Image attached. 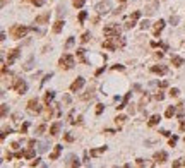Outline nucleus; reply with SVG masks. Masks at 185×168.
Wrapping results in <instances>:
<instances>
[{
    "label": "nucleus",
    "mask_w": 185,
    "mask_h": 168,
    "mask_svg": "<svg viewBox=\"0 0 185 168\" xmlns=\"http://www.w3.org/2000/svg\"><path fill=\"white\" fill-rule=\"evenodd\" d=\"M125 45V40H122L120 36H110L106 41H103V48L106 50H116L118 47H123Z\"/></svg>",
    "instance_id": "nucleus-1"
},
{
    "label": "nucleus",
    "mask_w": 185,
    "mask_h": 168,
    "mask_svg": "<svg viewBox=\"0 0 185 168\" xmlns=\"http://www.w3.org/2000/svg\"><path fill=\"white\" fill-rule=\"evenodd\" d=\"M31 27L27 26H22V24H17V26H14L11 29V36L14 38V40H21V38H24L27 34V31H29Z\"/></svg>",
    "instance_id": "nucleus-2"
},
{
    "label": "nucleus",
    "mask_w": 185,
    "mask_h": 168,
    "mask_svg": "<svg viewBox=\"0 0 185 168\" xmlns=\"http://www.w3.org/2000/svg\"><path fill=\"white\" fill-rule=\"evenodd\" d=\"M58 65H60V69H64V70H70V69L74 67V57L69 55V53H64L60 57V60H58Z\"/></svg>",
    "instance_id": "nucleus-3"
},
{
    "label": "nucleus",
    "mask_w": 185,
    "mask_h": 168,
    "mask_svg": "<svg viewBox=\"0 0 185 168\" xmlns=\"http://www.w3.org/2000/svg\"><path fill=\"white\" fill-rule=\"evenodd\" d=\"M12 89L16 91V93H19V95H24L27 91V84L24 79H16V82L12 84Z\"/></svg>",
    "instance_id": "nucleus-4"
},
{
    "label": "nucleus",
    "mask_w": 185,
    "mask_h": 168,
    "mask_svg": "<svg viewBox=\"0 0 185 168\" xmlns=\"http://www.w3.org/2000/svg\"><path fill=\"white\" fill-rule=\"evenodd\" d=\"M110 11H111V2H110V0L100 2V4L96 5V12H98L100 16H105V14H108Z\"/></svg>",
    "instance_id": "nucleus-5"
},
{
    "label": "nucleus",
    "mask_w": 185,
    "mask_h": 168,
    "mask_svg": "<svg viewBox=\"0 0 185 168\" xmlns=\"http://www.w3.org/2000/svg\"><path fill=\"white\" fill-rule=\"evenodd\" d=\"M120 31H122V29H120L118 24H108L103 33H105V36L110 38V36H120Z\"/></svg>",
    "instance_id": "nucleus-6"
},
{
    "label": "nucleus",
    "mask_w": 185,
    "mask_h": 168,
    "mask_svg": "<svg viewBox=\"0 0 185 168\" xmlns=\"http://www.w3.org/2000/svg\"><path fill=\"white\" fill-rule=\"evenodd\" d=\"M27 111H29V113H33V115H34V113H40V111H41L40 101H38L36 98H33V100L27 101Z\"/></svg>",
    "instance_id": "nucleus-7"
},
{
    "label": "nucleus",
    "mask_w": 185,
    "mask_h": 168,
    "mask_svg": "<svg viewBox=\"0 0 185 168\" xmlns=\"http://www.w3.org/2000/svg\"><path fill=\"white\" fill-rule=\"evenodd\" d=\"M19 55H21V50H19V48L9 50V55H7V65H12V63L19 58Z\"/></svg>",
    "instance_id": "nucleus-8"
},
{
    "label": "nucleus",
    "mask_w": 185,
    "mask_h": 168,
    "mask_svg": "<svg viewBox=\"0 0 185 168\" xmlns=\"http://www.w3.org/2000/svg\"><path fill=\"white\" fill-rule=\"evenodd\" d=\"M168 160V154L164 151H158V153H154V163L156 165H163L164 161Z\"/></svg>",
    "instance_id": "nucleus-9"
},
{
    "label": "nucleus",
    "mask_w": 185,
    "mask_h": 168,
    "mask_svg": "<svg viewBox=\"0 0 185 168\" xmlns=\"http://www.w3.org/2000/svg\"><path fill=\"white\" fill-rule=\"evenodd\" d=\"M84 82H86V81H84V77H77V79L74 81V82L70 84V91H72V93H75V91H79L81 88L84 86Z\"/></svg>",
    "instance_id": "nucleus-10"
},
{
    "label": "nucleus",
    "mask_w": 185,
    "mask_h": 168,
    "mask_svg": "<svg viewBox=\"0 0 185 168\" xmlns=\"http://www.w3.org/2000/svg\"><path fill=\"white\" fill-rule=\"evenodd\" d=\"M48 21H50V12H43V14L36 16V19H34V24H46Z\"/></svg>",
    "instance_id": "nucleus-11"
},
{
    "label": "nucleus",
    "mask_w": 185,
    "mask_h": 168,
    "mask_svg": "<svg viewBox=\"0 0 185 168\" xmlns=\"http://www.w3.org/2000/svg\"><path fill=\"white\" fill-rule=\"evenodd\" d=\"M151 72L164 76V74H168V67H166V65H153V67H151Z\"/></svg>",
    "instance_id": "nucleus-12"
},
{
    "label": "nucleus",
    "mask_w": 185,
    "mask_h": 168,
    "mask_svg": "<svg viewBox=\"0 0 185 168\" xmlns=\"http://www.w3.org/2000/svg\"><path fill=\"white\" fill-rule=\"evenodd\" d=\"M75 55H77V60H79V62L86 63V65L89 63V62H88V58H86V50H84V48H77Z\"/></svg>",
    "instance_id": "nucleus-13"
},
{
    "label": "nucleus",
    "mask_w": 185,
    "mask_h": 168,
    "mask_svg": "<svg viewBox=\"0 0 185 168\" xmlns=\"http://www.w3.org/2000/svg\"><path fill=\"white\" fill-rule=\"evenodd\" d=\"M164 24H166V22H164L163 19H159V21H156V22H154V36H159V33L163 31Z\"/></svg>",
    "instance_id": "nucleus-14"
},
{
    "label": "nucleus",
    "mask_w": 185,
    "mask_h": 168,
    "mask_svg": "<svg viewBox=\"0 0 185 168\" xmlns=\"http://www.w3.org/2000/svg\"><path fill=\"white\" fill-rule=\"evenodd\" d=\"M158 7H159L158 2H153L151 5H148V7H146V16H153L154 12L158 11Z\"/></svg>",
    "instance_id": "nucleus-15"
},
{
    "label": "nucleus",
    "mask_w": 185,
    "mask_h": 168,
    "mask_svg": "<svg viewBox=\"0 0 185 168\" xmlns=\"http://www.w3.org/2000/svg\"><path fill=\"white\" fill-rule=\"evenodd\" d=\"M60 129H62V124H60V122L52 124V127H50V136H57L58 132H60Z\"/></svg>",
    "instance_id": "nucleus-16"
},
{
    "label": "nucleus",
    "mask_w": 185,
    "mask_h": 168,
    "mask_svg": "<svg viewBox=\"0 0 185 168\" xmlns=\"http://www.w3.org/2000/svg\"><path fill=\"white\" fill-rule=\"evenodd\" d=\"M171 63H173L175 67H182L183 65V58L178 57V55H171Z\"/></svg>",
    "instance_id": "nucleus-17"
},
{
    "label": "nucleus",
    "mask_w": 185,
    "mask_h": 168,
    "mask_svg": "<svg viewBox=\"0 0 185 168\" xmlns=\"http://www.w3.org/2000/svg\"><path fill=\"white\" fill-rule=\"evenodd\" d=\"M60 153H62V146L58 144V146H55L53 153L50 154V160H53V161H55V160H58V156H60Z\"/></svg>",
    "instance_id": "nucleus-18"
},
{
    "label": "nucleus",
    "mask_w": 185,
    "mask_h": 168,
    "mask_svg": "<svg viewBox=\"0 0 185 168\" xmlns=\"http://www.w3.org/2000/svg\"><path fill=\"white\" fill-rule=\"evenodd\" d=\"M93 96H94V86H91V88H88V91H86L84 95L81 96V98H82V100H89V98H93Z\"/></svg>",
    "instance_id": "nucleus-19"
},
{
    "label": "nucleus",
    "mask_w": 185,
    "mask_h": 168,
    "mask_svg": "<svg viewBox=\"0 0 185 168\" xmlns=\"http://www.w3.org/2000/svg\"><path fill=\"white\" fill-rule=\"evenodd\" d=\"M64 24H65V22L62 21V19H58V21L55 22V24H53V33H57V34H58V33L64 29Z\"/></svg>",
    "instance_id": "nucleus-20"
},
{
    "label": "nucleus",
    "mask_w": 185,
    "mask_h": 168,
    "mask_svg": "<svg viewBox=\"0 0 185 168\" xmlns=\"http://www.w3.org/2000/svg\"><path fill=\"white\" fill-rule=\"evenodd\" d=\"M105 151H106V146H101V147H98V149H91L89 154L91 156H100V154H103Z\"/></svg>",
    "instance_id": "nucleus-21"
},
{
    "label": "nucleus",
    "mask_w": 185,
    "mask_h": 168,
    "mask_svg": "<svg viewBox=\"0 0 185 168\" xmlns=\"http://www.w3.org/2000/svg\"><path fill=\"white\" fill-rule=\"evenodd\" d=\"M159 120H161V117H159V115H153V117H151V118H149L148 125H149V127H154V125H158V124H159Z\"/></svg>",
    "instance_id": "nucleus-22"
},
{
    "label": "nucleus",
    "mask_w": 185,
    "mask_h": 168,
    "mask_svg": "<svg viewBox=\"0 0 185 168\" xmlns=\"http://www.w3.org/2000/svg\"><path fill=\"white\" fill-rule=\"evenodd\" d=\"M130 95H132V93H127V95H125V98L122 100V103H120L118 106H116V110H122V108H125V106H127L129 100H130Z\"/></svg>",
    "instance_id": "nucleus-23"
},
{
    "label": "nucleus",
    "mask_w": 185,
    "mask_h": 168,
    "mask_svg": "<svg viewBox=\"0 0 185 168\" xmlns=\"http://www.w3.org/2000/svg\"><path fill=\"white\" fill-rule=\"evenodd\" d=\"M136 24H137V19L136 17H129V21L125 22V29H132Z\"/></svg>",
    "instance_id": "nucleus-24"
},
{
    "label": "nucleus",
    "mask_w": 185,
    "mask_h": 168,
    "mask_svg": "<svg viewBox=\"0 0 185 168\" xmlns=\"http://www.w3.org/2000/svg\"><path fill=\"white\" fill-rule=\"evenodd\" d=\"M53 98H55V93L53 91H46V95H45V105H50Z\"/></svg>",
    "instance_id": "nucleus-25"
},
{
    "label": "nucleus",
    "mask_w": 185,
    "mask_h": 168,
    "mask_svg": "<svg viewBox=\"0 0 185 168\" xmlns=\"http://www.w3.org/2000/svg\"><path fill=\"white\" fill-rule=\"evenodd\" d=\"M175 113H177V106H168V110L164 111V117H166V118H171Z\"/></svg>",
    "instance_id": "nucleus-26"
},
{
    "label": "nucleus",
    "mask_w": 185,
    "mask_h": 168,
    "mask_svg": "<svg viewBox=\"0 0 185 168\" xmlns=\"http://www.w3.org/2000/svg\"><path fill=\"white\" fill-rule=\"evenodd\" d=\"M34 154H36V151H34V147H31V146H29V149H27V151H24V158H27V160L34 158Z\"/></svg>",
    "instance_id": "nucleus-27"
},
{
    "label": "nucleus",
    "mask_w": 185,
    "mask_h": 168,
    "mask_svg": "<svg viewBox=\"0 0 185 168\" xmlns=\"http://www.w3.org/2000/svg\"><path fill=\"white\" fill-rule=\"evenodd\" d=\"M171 166L177 168V166H185V156L183 158H180V160H177V161L171 163Z\"/></svg>",
    "instance_id": "nucleus-28"
},
{
    "label": "nucleus",
    "mask_w": 185,
    "mask_h": 168,
    "mask_svg": "<svg viewBox=\"0 0 185 168\" xmlns=\"http://www.w3.org/2000/svg\"><path fill=\"white\" fill-rule=\"evenodd\" d=\"M69 160H70V161L67 163V166H81V163H79V160H75L74 156H70Z\"/></svg>",
    "instance_id": "nucleus-29"
},
{
    "label": "nucleus",
    "mask_w": 185,
    "mask_h": 168,
    "mask_svg": "<svg viewBox=\"0 0 185 168\" xmlns=\"http://www.w3.org/2000/svg\"><path fill=\"white\" fill-rule=\"evenodd\" d=\"M86 0H72V5L75 7V9H81V7H84Z\"/></svg>",
    "instance_id": "nucleus-30"
},
{
    "label": "nucleus",
    "mask_w": 185,
    "mask_h": 168,
    "mask_svg": "<svg viewBox=\"0 0 185 168\" xmlns=\"http://www.w3.org/2000/svg\"><path fill=\"white\" fill-rule=\"evenodd\" d=\"M7 113H9V110H7V105H5V103H2V108H0V115H2V118H5Z\"/></svg>",
    "instance_id": "nucleus-31"
},
{
    "label": "nucleus",
    "mask_w": 185,
    "mask_h": 168,
    "mask_svg": "<svg viewBox=\"0 0 185 168\" xmlns=\"http://www.w3.org/2000/svg\"><path fill=\"white\" fill-rule=\"evenodd\" d=\"M64 141L74 142V136H72V132H65V134H64Z\"/></svg>",
    "instance_id": "nucleus-32"
},
{
    "label": "nucleus",
    "mask_w": 185,
    "mask_h": 168,
    "mask_svg": "<svg viewBox=\"0 0 185 168\" xmlns=\"http://www.w3.org/2000/svg\"><path fill=\"white\" fill-rule=\"evenodd\" d=\"M33 63H34V58L31 57L26 63H24V69H26V70H31V69H33Z\"/></svg>",
    "instance_id": "nucleus-33"
},
{
    "label": "nucleus",
    "mask_w": 185,
    "mask_h": 168,
    "mask_svg": "<svg viewBox=\"0 0 185 168\" xmlns=\"http://www.w3.org/2000/svg\"><path fill=\"white\" fill-rule=\"evenodd\" d=\"M74 43H75V40L72 36L69 38V40H67V43H65V50H69V48H72L74 47Z\"/></svg>",
    "instance_id": "nucleus-34"
},
{
    "label": "nucleus",
    "mask_w": 185,
    "mask_h": 168,
    "mask_svg": "<svg viewBox=\"0 0 185 168\" xmlns=\"http://www.w3.org/2000/svg\"><path fill=\"white\" fill-rule=\"evenodd\" d=\"M89 38H91V33H89V31H86L84 34L81 36V41H82V43H88V41H89Z\"/></svg>",
    "instance_id": "nucleus-35"
},
{
    "label": "nucleus",
    "mask_w": 185,
    "mask_h": 168,
    "mask_svg": "<svg viewBox=\"0 0 185 168\" xmlns=\"http://www.w3.org/2000/svg\"><path fill=\"white\" fill-rule=\"evenodd\" d=\"M82 120H84V118H82V115H79L77 118H74V120L70 122V124H72V125H81V124H82Z\"/></svg>",
    "instance_id": "nucleus-36"
},
{
    "label": "nucleus",
    "mask_w": 185,
    "mask_h": 168,
    "mask_svg": "<svg viewBox=\"0 0 185 168\" xmlns=\"http://www.w3.org/2000/svg\"><path fill=\"white\" fill-rule=\"evenodd\" d=\"M46 149H48V144H46V142H41V144H38V151H40V153H45Z\"/></svg>",
    "instance_id": "nucleus-37"
},
{
    "label": "nucleus",
    "mask_w": 185,
    "mask_h": 168,
    "mask_svg": "<svg viewBox=\"0 0 185 168\" xmlns=\"http://www.w3.org/2000/svg\"><path fill=\"white\" fill-rule=\"evenodd\" d=\"M139 26H141V29H148V27L151 26V22H149L148 19H144V21H141V24H139Z\"/></svg>",
    "instance_id": "nucleus-38"
},
{
    "label": "nucleus",
    "mask_w": 185,
    "mask_h": 168,
    "mask_svg": "<svg viewBox=\"0 0 185 168\" xmlns=\"http://www.w3.org/2000/svg\"><path fill=\"white\" fill-rule=\"evenodd\" d=\"M178 95H180V91L177 89V88H171V89H170V96H171V98H177Z\"/></svg>",
    "instance_id": "nucleus-39"
},
{
    "label": "nucleus",
    "mask_w": 185,
    "mask_h": 168,
    "mask_svg": "<svg viewBox=\"0 0 185 168\" xmlns=\"http://www.w3.org/2000/svg\"><path fill=\"white\" fill-rule=\"evenodd\" d=\"M103 110H105V105H96V115H101V113H103Z\"/></svg>",
    "instance_id": "nucleus-40"
},
{
    "label": "nucleus",
    "mask_w": 185,
    "mask_h": 168,
    "mask_svg": "<svg viewBox=\"0 0 185 168\" xmlns=\"http://www.w3.org/2000/svg\"><path fill=\"white\" fill-rule=\"evenodd\" d=\"M125 120H127V117H125V115H120V117H116V118H115V122H116V124H120V125H122V124H123Z\"/></svg>",
    "instance_id": "nucleus-41"
},
{
    "label": "nucleus",
    "mask_w": 185,
    "mask_h": 168,
    "mask_svg": "<svg viewBox=\"0 0 185 168\" xmlns=\"http://www.w3.org/2000/svg\"><path fill=\"white\" fill-rule=\"evenodd\" d=\"M178 21H180L178 16H171V17H170V22H171L173 26H177V24H178Z\"/></svg>",
    "instance_id": "nucleus-42"
},
{
    "label": "nucleus",
    "mask_w": 185,
    "mask_h": 168,
    "mask_svg": "<svg viewBox=\"0 0 185 168\" xmlns=\"http://www.w3.org/2000/svg\"><path fill=\"white\" fill-rule=\"evenodd\" d=\"M33 2V5H36V7H43L45 5V0H31Z\"/></svg>",
    "instance_id": "nucleus-43"
},
{
    "label": "nucleus",
    "mask_w": 185,
    "mask_h": 168,
    "mask_svg": "<svg viewBox=\"0 0 185 168\" xmlns=\"http://www.w3.org/2000/svg\"><path fill=\"white\" fill-rule=\"evenodd\" d=\"M57 14H58V19H62V16H65V9L60 5V7H58V12H57Z\"/></svg>",
    "instance_id": "nucleus-44"
},
{
    "label": "nucleus",
    "mask_w": 185,
    "mask_h": 168,
    "mask_svg": "<svg viewBox=\"0 0 185 168\" xmlns=\"http://www.w3.org/2000/svg\"><path fill=\"white\" fill-rule=\"evenodd\" d=\"M136 165H137V166H146V160L139 158V160H136Z\"/></svg>",
    "instance_id": "nucleus-45"
},
{
    "label": "nucleus",
    "mask_w": 185,
    "mask_h": 168,
    "mask_svg": "<svg viewBox=\"0 0 185 168\" xmlns=\"http://www.w3.org/2000/svg\"><path fill=\"white\" fill-rule=\"evenodd\" d=\"M27 127H29V122H24V124H22V127H21V134H26Z\"/></svg>",
    "instance_id": "nucleus-46"
},
{
    "label": "nucleus",
    "mask_w": 185,
    "mask_h": 168,
    "mask_svg": "<svg viewBox=\"0 0 185 168\" xmlns=\"http://www.w3.org/2000/svg\"><path fill=\"white\" fill-rule=\"evenodd\" d=\"M86 16H88V14H86V11H82V12H81V14H79V22H84Z\"/></svg>",
    "instance_id": "nucleus-47"
},
{
    "label": "nucleus",
    "mask_w": 185,
    "mask_h": 168,
    "mask_svg": "<svg viewBox=\"0 0 185 168\" xmlns=\"http://www.w3.org/2000/svg\"><path fill=\"white\" fill-rule=\"evenodd\" d=\"M177 141H178V137H177V136H173L171 139H170V146H175V144H177Z\"/></svg>",
    "instance_id": "nucleus-48"
},
{
    "label": "nucleus",
    "mask_w": 185,
    "mask_h": 168,
    "mask_svg": "<svg viewBox=\"0 0 185 168\" xmlns=\"http://www.w3.org/2000/svg\"><path fill=\"white\" fill-rule=\"evenodd\" d=\"M38 165H43V163H41V160H40V158H36V160H34V161L31 163V166H38Z\"/></svg>",
    "instance_id": "nucleus-49"
},
{
    "label": "nucleus",
    "mask_w": 185,
    "mask_h": 168,
    "mask_svg": "<svg viewBox=\"0 0 185 168\" xmlns=\"http://www.w3.org/2000/svg\"><path fill=\"white\" fill-rule=\"evenodd\" d=\"M163 98H164V95H163V93H158V95L154 96V100H158V101H161Z\"/></svg>",
    "instance_id": "nucleus-50"
},
{
    "label": "nucleus",
    "mask_w": 185,
    "mask_h": 168,
    "mask_svg": "<svg viewBox=\"0 0 185 168\" xmlns=\"http://www.w3.org/2000/svg\"><path fill=\"white\" fill-rule=\"evenodd\" d=\"M41 132H45V124H43V125H40L36 129V134H41Z\"/></svg>",
    "instance_id": "nucleus-51"
},
{
    "label": "nucleus",
    "mask_w": 185,
    "mask_h": 168,
    "mask_svg": "<svg viewBox=\"0 0 185 168\" xmlns=\"http://www.w3.org/2000/svg\"><path fill=\"white\" fill-rule=\"evenodd\" d=\"M64 103H65V105H69V103H70V96L69 95H64Z\"/></svg>",
    "instance_id": "nucleus-52"
},
{
    "label": "nucleus",
    "mask_w": 185,
    "mask_h": 168,
    "mask_svg": "<svg viewBox=\"0 0 185 168\" xmlns=\"http://www.w3.org/2000/svg\"><path fill=\"white\" fill-rule=\"evenodd\" d=\"M123 65H118V63H116V65H113V70H123Z\"/></svg>",
    "instance_id": "nucleus-53"
},
{
    "label": "nucleus",
    "mask_w": 185,
    "mask_h": 168,
    "mask_svg": "<svg viewBox=\"0 0 185 168\" xmlns=\"http://www.w3.org/2000/svg\"><path fill=\"white\" fill-rule=\"evenodd\" d=\"M12 118H14V122H21V115H19V113H14Z\"/></svg>",
    "instance_id": "nucleus-54"
},
{
    "label": "nucleus",
    "mask_w": 185,
    "mask_h": 168,
    "mask_svg": "<svg viewBox=\"0 0 185 168\" xmlns=\"http://www.w3.org/2000/svg\"><path fill=\"white\" fill-rule=\"evenodd\" d=\"M180 131L185 132V120H182V124H180Z\"/></svg>",
    "instance_id": "nucleus-55"
},
{
    "label": "nucleus",
    "mask_w": 185,
    "mask_h": 168,
    "mask_svg": "<svg viewBox=\"0 0 185 168\" xmlns=\"http://www.w3.org/2000/svg\"><path fill=\"white\" fill-rule=\"evenodd\" d=\"M166 86H168V82H166V81H163V82H159V88H166Z\"/></svg>",
    "instance_id": "nucleus-56"
},
{
    "label": "nucleus",
    "mask_w": 185,
    "mask_h": 168,
    "mask_svg": "<svg viewBox=\"0 0 185 168\" xmlns=\"http://www.w3.org/2000/svg\"><path fill=\"white\" fill-rule=\"evenodd\" d=\"M103 70H105V67H101V69H98V70H96V76H100V74L103 72Z\"/></svg>",
    "instance_id": "nucleus-57"
},
{
    "label": "nucleus",
    "mask_w": 185,
    "mask_h": 168,
    "mask_svg": "<svg viewBox=\"0 0 185 168\" xmlns=\"http://www.w3.org/2000/svg\"><path fill=\"white\" fill-rule=\"evenodd\" d=\"M27 144H29V146H31V147H33V146H34V144H36V141H34V139H31V141L27 142Z\"/></svg>",
    "instance_id": "nucleus-58"
},
{
    "label": "nucleus",
    "mask_w": 185,
    "mask_h": 168,
    "mask_svg": "<svg viewBox=\"0 0 185 168\" xmlns=\"http://www.w3.org/2000/svg\"><path fill=\"white\" fill-rule=\"evenodd\" d=\"M4 5H5V0H2V7H4Z\"/></svg>",
    "instance_id": "nucleus-59"
}]
</instances>
